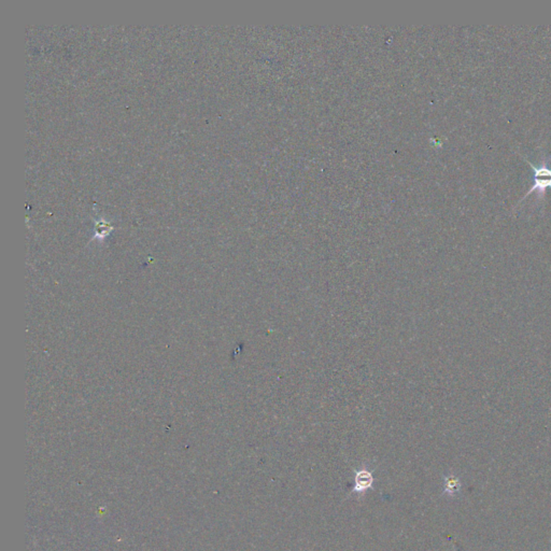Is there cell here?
Returning a JSON list of instances; mask_svg holds the SVG:
<instances>
[{
    "label": "cell",
    "mask_w": 551,
    "mask_h": 551,
    "mask_svg": "<svg viewBox=\"0 0 551 551\" xmlns=\"http://www.w3.org/2000/svg\"><path fill=\"white\" fill-rule=\"evenodd\" d=\"M529 163L533 169V186H531L530 190L525 193L522 200L527 198L531 193L538 192L541 195H544L547 189H551V168L547 167L546 164L541 165V166H535L531 162Z\"/></svg>",
    "instance_id": "6da1fadb"
},
{
    "label": "cell",
    "mask_w": 551,
    "mask_h": 551,
    "mask_svg": "<svg viewBox=\"0 0 551 551\" xmlns=\"http://www.w3.org/2000/svg\"><path fill=\"white\" fill-rule=\"evenodd\" d=\"M373 484V476L367 470H361L357 474L356 477V488L354 491L363 492L364 490L369 489Z\"/></svg>",
    "instance_id": "7a4b0ae2"
}]
</instances>
